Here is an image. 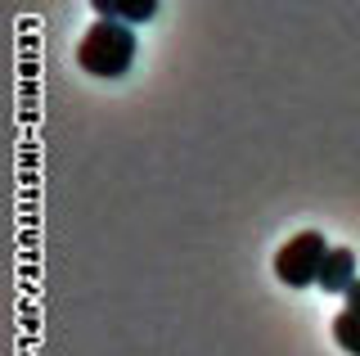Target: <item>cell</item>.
Listing matches in <instances>:
<instances>
[{
	"label": "cell",
	"instance_id": "1",
	"mask_svg": "<svg viewBox=\"0 0 360 356\" xmlns=\"http://www.w3.org/2000/svg\"><path fill=\"white\" fill-rule=\"evenodd\" d=\"M135 63V32L122 23H108V18H95L86 27V37L77 41V68L90 77H127V68Z\"/></svg>",
	"mask_w": 360,
	"mask_h": 356
},
{
	"label": "cell",
	"instance_id": "2",
	"mask_svg": "<svg viewBox=\"0 0 360 356\" xmlns=\"http://www.w3.org/2000/svg\"><path fill=\"white\" fill-rule=\"evenodd\" d=\"M324 258H329L324 235H320V230H302V235H292L288 243H279V253H275V280L288 284V288L320 284Z\"/></svg>",
	"mask_w": 360,
	"mask_h": 356
},
{
	"label": "cell",
	"instance_id": "3",
	"mask_svg": "<svg viewBox=\"0 0 360 356\" xmlns=\"http://www.w3.org/2000/svg\"><path fill=\"white\" fill-rule=\"evenodd\" d=\"M356 258H352V248H329V258H324V271H320V288L324 293H352L356 288Z\"/></svg>",
	"mask_w": 360,
	"mask_h": 356
},
{
	"label": "cell",
	"instance_id": "4",
	"mask_svg": "<svg viewBox=\"0 0 360 356\" xmlns=\"http://www.w3.org/2000/svg\"><path fill=\"white\" fill-rule=\"evenodd\" d=\"M95 14L108 18V23H122V27H135V23H149L158 14L153 0H95Z\"/></svg>",
	"mask_w": 360,
	"mask_h": 356
},
{
	"label": "cell",
	"instance_id": "5",
	"mask_svg": "<svg viewBox=\"0 0 360 356\" xmlns=\"http://www.w3.org/2000/svg\"><path fill=\"white\" fill-rule=\"evenodd\" d=\"M333 338H338V348H342V352L360 356V311L356 307H342L333 316Z\"/></svg>",
	"mask_w": 360,
	"mask_h": 356
},
{
	"label": "cell",
	"instance_id": "6",
	"mask_svg": "<svg viewBox=\"0 0 360 356\" xmlns=\"http://www.w3.org/2000/svg\"><path fill=\"white\" fill-rule=\"evenodd\" d=\"M347 307H356V311H360V280H356V288H352V293H347Z\"/></svg>",
	"mask_w": 360,
	"mask_h": 356
}]
</instances>
